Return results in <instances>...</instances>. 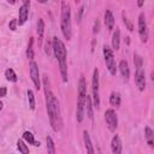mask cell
Returning <instances> with one entry per match:
<instances>
[{"instance_id":"6da1fadb","label":"cell","mask_w":154,"mask_h":154,"mask_svg":"<svg viewBox=\"0 0 154 154\" xmlns=\"http://www.w3.org/2000/svg\"><path fill=\"white\" fill-rule=\"evenodd\" d=\"M43 87H45V96H46V108L49 118L51 126L54 131H60L63 129V118L60 113V105L57 96L51 90L49 81L47 76H43Z\"/></svg>"},{"instance_id":"7a4b0ae2","label":"cell","mask_w":154,"mask_h":154,"mask_svg":"<svg viewBox=\"0 0 154 154\" xmlns=\"http://www.w3.org/2000/svg\"><path fill=\"white\" fill-rule=\"evenodd\" d=\"M52 51L54 53L55 59L58 60L59 71H60L63 82L66 83L67 82V63H66L67 52H66V47H65L64 42L60 38H58L57 36H54L52 40Z\"/></svg>"},{"instance_id":"3957f363","label":"cell","mask_w":154,"mask_h":154,"mask_svg":"<svg viewBox=\"0 0 154 154\" xmlns=\"http://www.w3.org/2000/svg\"><path fill=\"white\" fill-rule=\"evenodd\" d=\"M60 29L64 37L70 41L72 36V22H71V8L66 1L61 2V14H60Z\"/></svg>"},{"instance_id":"277c9868","label":"cell","mask_w":154,"mask_h":154,"mask_svg":"<svg viewBox=\"0 0 154 154\" xmlns=\"http://www.w3.org/2000/svg\"><path fill=\"white\" fill-rule=\"evenodd\" d=\"M85 96H87V82L85 78L81 76L78 82V99H77V108H76V119L78 123H82L84 118Z\"/></svg>"},{"instance_id":"5b68a950","label":"cell","mask_w":154,"mask_h":154,"mask_svg":"<svg viewBox=\"0 0 154 154\" xmlns=\"http://www.w3.org/2000/svg\"><path fill=\"white\" fill-rule=\"evenodd\" d=\"M102 53H103L105 64H106V67H107L109 75L116 76V73H117V63H116V59H114L113 51L107 45H105L103 48H102Z\"/></svg>"},{"instance_id":"8992f818","label":"cell","mask_w":154,"mask_h":154,"mask_svg":"<svg viewBox=\"0 0 154 154\" xmlns=\"http://www.w3.org/2000/svg\"><path fill=\"white\" fill-rule=\"evenodd\" d=\"M99 69H94L91 77V91H93V106L94 108H100V91H99Z\"/></svg>"},{"instance_id":"52a82bcc","label":"cell","mask_w":154,"mask_h":154,"mask_svg":"<svg viewBox=\"0 0 154 154\" xmlns=\"http://www.w3.org/2000/svg\"><path fill=\"white\" fill-rule=\"evenodd\" d=\"M105 122L106 126L111 132H114L118 128V116L113 108H108L105 112Z\"/></svg>"},{"instance_id":"ba28073f","label":"cell","mask_w":154,"mask_h":154,"mask_svg":"<svg viewBox=\"0 0 154 154\" xmlns=\"http://www.w3.org/2000/svg\"><path fill=\"white\" fill-rule=\"evenodd\" d=\"M29 72H30V78L35 85V89L36 90H40L41 89V79H40V70H38V65L37 63L32 59L30 60V64H29Z\"/></svg>"},{"instance_id":"9c48e42d","label":"cell","mask_w":154,"mask_h":154,"mask_svg":"<svg viewBox=\"0 0 154 154\" xmlns=\"http://www.w3.org/2000/svg\"><path fill=\"white\" fill-rule=\"evenodd\" d=\"M138 35L143 43L148 41V25L144 12H141L138 16Z\"/></svg>"},{"instance_id":"30bf717a","label":"cell","mask_w":154,"mask_h":154,"mask_svg":"<svg viewBox=\"0 0 154 154\" xmlns=\"http://www.w3.org/2000/svg\"><path fill=\"white\" fill-rule=\"evenodd\" d=\"M135 84H136V87L138 88L140 91H143L146 89V73H144V70L142 67L141 69H136Z\"/></svg>"},{"instance_id":"8fae6325","label":"cell","mask_w":154,"mask_h":154,"mask_svg":"<svg viewBox=\"0 0 154 154\" xmlns=\"http://www.w3.org/2000/svg\"><path fill=\"white\" fill-rule=\"evenodd\" d=\"M28 16H29V6L23 4L18 10V20H17V23H18L19 26L23 25L28 20Z\"/></svg>"},{"instance_id":"7c38bea8","label":"cell","mask_w":154,"mask_h":154,"mask_svg":"<svg viewBox=\"0 0 154 154\" xmlns=\"http://www.w3.org/2000/svg\"><path fill=\"white\" fill-rule=\"evenodd\" d=\"M103 22H105L106 29H107L108 31H112V30L114 29V23H116V20H114V16H113V13H112L111 10H106L105 16H103Z\"/></svg>"},{"instance_id":"4fadbf2b","label":"cell","mask_w":154,"mask_h":154,"mask_svg":"<svg viewBox=\"0 0 154 154\" xmlns=\"http://www.w3.org/2000/svg\"><path fill=\"white\" fill-rule=\"evenodd\" d=\"M111 150L114 154H120L123 150V144H122V140L119 137V135H114L112 141H111Z\"/></svg>"},{"instance_id":"5bb4252c","label":"cell","mask_w":154,"mask_h":154,"mask_svg":"<svg viewBox=\"0 0 154 154\" xmlns=\"http://www.w3.org/2000/svg\"><path fill=\"white\" fill-rule=\"evenodd\" d=\"M118 69H119V72H120L122 77H123L125 81H128V79H129V77H130V67H129L128 61H126V60H124V59H123V60H120Z\"/></svg>"},{"instance_id":"9a60e30c","label":"cell","mask_w":154,"mask_h":154,"mask_svg":"<svg viewBox=\"0 0 154 154\" xmlns=\"http://www.w3.org/2000/svg\"><path fill=\"white\" fill-rule=\"evenodd\" d=\"M84 112L87 113L89 119L94 118V106H93V100L89 95L85 96V103H84Z\"/></svg>"},{"instance_id":"2e32d148","label":"cell","mask_w":154,"mask_h":154,"mask_svg":"<svg viewBox=\"0 0 154 154\" xmlns=\"http://www.w3.org/2000/svg\"><path fill=\"white\" fill-rule=\"evenodd\" d=\"M120 47V30L119 28H116L112 34V48L114 51H119Z\"/></svg>"},{"instance_id":"e0dca14e","label":"cell","mask_w":154,"mask_h":154,"mask_svg":"<svg viewBox=\"0 0 154 154\" xmlns=\"http://www.w3.org/2000/svg\"><path fill=\"white\" fill-rule=\"evenodd\" d=\"M144 137H146L147 144L150 148H154V131L150 129V126L144 128Z\"/></svg>"},{"instance_id":"ac0fdd59","label":"cell","mask_w":154,"mask_h":154,"mask_svg":"<svg viewBox=\"0 0 154 154\" xmlns=\"http://www.w3.org/2000/svg\"><path fill=\"white\" fill-rule=\"evenodd\" d=\"M83 141H84V146H85V149L89 154H94V147H93V143H91V140H90V136L88 134L87 130L83 131Z\"/></svg>"},{"instance_id":"d6986e66","label":"cell","mask_w":154,"mask_h":154,"mask_svg":"<svg viewBox=\"0 0 154 154\" xmlns=\"http://www.w3.org/2000/svg\"><path fill=\"white\" fill-rule=\"evenodd\" d=\"M120 102H122L120 94L118 91H112L111 95H109V103H111V106L112 107H119Z\"/></svg>"},{"instance_id":"ffe728a7","label":"cell","mask_w":154,"mask_h":154,"mask_svg":"<svg viewBox=\"0 0 154 154\" xmlns=\"http://www.w3.org/2000/svg\"><path fill=\"white\" fill-rule=\"evenodd\" d=\"M5 77H6V79H7L8 82H12V83H16V82L18 81V77H17L14 70L11 69V67H10V69H6V71H5Z\"/></svg>"},{"instance_id":"44dd1931","label":"cell","mask_w":154,"mask_h":154,"mask_svg":"<svg viewBox=\"0 0 154 154\" xmlns=\"http://www.w3.org/2000/svg\"><path fill=\"white\" fill-rule=\"evenodd\" d=\"M26 95H28V101H29V107L31 111H34L36 108V103H35V95H34V91L32 90H28L26 91Z\"/></svg>"},{"instance_id":"7402d4cb","label":"cell","mask_w":154,"mask_h":154,"mask_svg":"<svg viewBox=\"0 0 154 154\" xmlns=\"http://www.w3.org/2000/svg\"><path fill=\"white\" fill-rule=\"evenodd\" d=\"M32 43H34V37L29 38V43H28V48H26V58L29 60L34 59V48H32Z\"/></svg>"},{"instance_id":"603a6c76","label":"cell","mask_w":154,"mask_h":154,"mask_svg":"<svg viewBox=\"0 0 154 154\" xmlns=\"http://www.w3.org/2000/svg\"><path fill=\"white\" fill-rule=\"evenodd\" d=\"M46 142H47V152H48V154H54L55 153V144H54V141L52 140V137L47 136Z\"/></svg>"},{"instance_id":"cb8c5ba5","label":"cell","mask_w":154,"mask_h":154,"mask_svg":"<svg viewBox=\"0 0 154 154\" xmlns=\"http://www.w3.org/2000/svg\"><path fill=\"white\" fill-rule=\"evenodd\" d=\"M17 148L22 154H29V147L25 144V142L23 140L17 141Z\"/></svg>"},{"instance_id":"d4e9b609","label":"cell","mask_w":154,"mask_h":154,"mask_svg":"<svg viewBox=\"0 0 154 154\" xmlns=\"http://www.w3.org/2000/svg\"><path fill=\"white\" fill-rule=\"evenodd\" d=\"M23 140L26 142V143H29V144H34L35 146V138H34V135L30 132V131H24L23 132Z\"/></svg>"},{"instance_id":"484cf974","label":"cell","mask_w":154,"mask_h":154,"mask_svg":"<svg viewBox=\"0 0 154 154\" xmlns=\"http://www.w3.org/2000/svg\"><path fill=\"white\" fill-rule=\"evenodd\" d=\"M43 32H45V22L42 18H40L37 22V35H38L40 40H42V37H43Z\"/></svg>"},{"instance_id":"4316f807","label":"cell","mask_w":154,"mask_h":154,"mask_svg":"<svg viewBox=\"0 0 154 154\" xmlns=\"http://www.w3.org/2000/svg\"><path fill=\"white\" fill-rule=\"evenodd\" d=\"M134 65H135L136 69L143 67V58L140 54H137V53L134 54Z\"/></svg>"},{"instance_id":"83f0119b","label":"cell","mask_w":154,"mask_h":154,"mask_svg":"<svg viewBox=\"0 0 154 154\" xmlns=\"http://www.w3.org/2000/svg\"><path fill=\"white\" fill-rule=\"evenodd\" d=\"M122 16H123V20H124V24L126 25L128 30H129V31H132V30H134V25H132V23L130 22V19L128 18L126 13H125V12H123V13H122Z\"/></svg>"},{"instance_id":"f1b7e54d","label":"cell","mask_w":154,"mask_h":154,"mask_svg":"<svg viewBox=\"0 0 154 154\" xmlns=\"http://www.w3.org/2000/svg\"><path fill=\"white\" fill-rule=\"evenodd\" d=\"M100 31V20L96 19L94 22V26H93V34H97Z\"/></svg>"},{"instance_id":"f546056e","label":"cell","mask_w":154,"mask_h":154,"mask_svg":"<svg viewBox=\"0 0 154 154\" xmlns=\"http://www.w3.org/2000/svg\"><path fill=\"white\" fill-rule=\"evenodd\" d=\"M17 25H18L17 19H12V20L8 23V28H10V30H12V31H14V30L17 29Z\"/></svg>"},{"instance_id":"4dcf8cb0","label":"cell","mask_w":154,"mask_h":154,"mask_svg":"<svg viewBox=\"0 0 154 154\" xmlns=\"http://www.w3.org/2000/svg\"><path fill=\"white\" fill-rule=\"evenodd\" d=\"M6 94H7V89L5 87H0V97L6 96Z\"/></svg>"},{"instance_id":"1f68e13d","label":"cell","mask_w":154,"mask_h":154,"mask_svg":"<svg viewBox=\"0 0 154 154\" xmlns=\"http://www.w3.org/2000/svg\"><path fill=\"white\" fill-rule=\"evenodd\" d=\"M83 11H84V6H82V7L79 8V14H78V22H81V18H82V13H83Z\"/></svg>"},{"instance_id":"d6a6232c","label":"cell","mask_w":154,"mask_h":154,"mask_svg":"<svg viewBox=\"0 0 154 154\" xmlns=\"http://www.w3.org/2000/svg\"><path fill=\"white\" fill-rule=\"evenodd\" d=\"M51 49H52V47H49V43L47 42V43H46V53H47L48 55L51 54Z\"/></svg>"},{"instance_id":"836d02e7","label":"cell","mask_w":154,"mask_h":154,"mask_svg":"<svg viewBox=\"0 0 154 154\" xmlns=\"http://www.w3.org/2000/svg\"><path fill=\"white\" fill-rule=\"evenodd\" d=\"M144 1H146V0H137V6H138V7H142V6L144 5Z\"/></svg>"},{"instance_id":"e575fe53","label":"cell","mask_w":154,"mask_h":154,"mask_svg":"<svg viewBox=\"0 0 154 154\" xmlns=\"http://www.w3.org/2000/svg\"><path fill=\"white\" fill-rule=\"evenodd\" d=\"M23 4H24V5L30 6V0H23Z\"/></svg>"},{"instance_id":"d590c367","label":"cell","mask_w":154,"mask_h":154,"mask_svg":"<svg viewBox=\"0 0 154 154\" xmlns=\"http://www.w3.org/2000/svg\"><path fill=\"white\" fill-rule=\"evenodd\" d=\"M38 4H46V2H48V0H36Z\"/></svg>"},{"instance_id":"8d00e7d4","label":"cell","mask_w":154,"mask_h":154,"mask_svg":"<svg viewBox=\"0 0 154 154\" xmlns=\"http://www.w3.org/2000/svg\"><path fill=\"white\" fill-rule=\"evenodd\" d=\"M7 2H8L10 5H14V4H16V0H7Z\"/></svg>"},{"instance_id":"74e56055","label":"cell","mask_w":154,"mask_h":154,"mask_svg":"<svg viewBox=\"0 0 154 154\" xmlns=\"http://www.w3.org/2000/svg\"><path fill=\"white\" fill-rule=\"evenodd\" d=\"M2 107H4V103H2V101H0V111L2 109Z\"/></svg>"},{"instance_id":"f35d334b","label":"cell","mask_w":154,"mask_h":154,"mask_svg":"<svg viewBox=\"0 0 154 154\" xmlns=\"http://www.w3.org/2000/svg\"><path fill=\"white\" fill-rule=\"evenodd\" d=\"M79 1H81V0H75V2H76V4H77V2H79Z\"/></svg>"}]
</instances>
